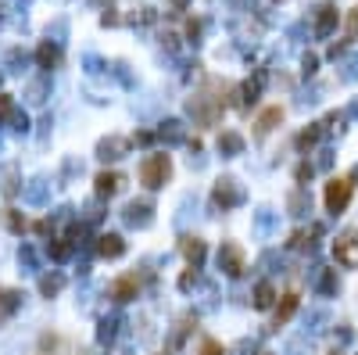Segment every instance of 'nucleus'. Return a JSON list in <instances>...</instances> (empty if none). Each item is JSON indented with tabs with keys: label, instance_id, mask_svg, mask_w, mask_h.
Masks as SVG:
<instances>
[{
	"label": "nucleus",
	"instance_id": "2eb2a0df",
	"mask_svg": "<svg viewBox=\"0 0 358 355\" xmlns=\"http://www.w3.org/2000/svg\"><path fill=\"white\" fill-rule=\"evenodd\" d=\"M219 151H222L226 158L240 155V151H244V137H240V133H233V130H226V133L219 137Z\"/></svg>",
	"mask_w": 358,
	"mask_h": 355
},
{
	"label": "nucleus",
	"instance_id": "f8f14e48",
	"mask_svg": "<svg viewBox=\"0 0 358 355\" xmlns=\"http://www.w3.org/2000/svg\"><path fill=\"white\" fill-rule=\"evenodd\" d=\"M93 191H97V198H111V194H118V191H122V176H118V173H97Z\"/></svg>",
	"mask_w": 358,
	"mask_h": 355
},
{
	"label": "nucleus",
	"instance_id": "1a4fd4ad",
	"mask_svg": "<svg viewBox=\"0 0 358 355\" xmlns=\"http://www.w3.org/2000/svg\"><path fill=\"white\" fill-rule=\"evenodd\" d=\"M283 122V108H265L262 115H258V122H255V140H265L272 130H276Z\"/></svg>",
	"mask_w": 358,
	"mask_h": 355
},
{
	"label": "nucleus",
	"instance_id": "412c9836",
	"mask_svg": "<svg viewBox=\"0 0 358 355\" xmlns=\"http://www.w3.org/2000/svg\"><path fill=\"white\" fill-rule=\"evenodd\" d=\"M61 287H65V277H57V273H54V277H44V280H39V295H44V298H54Z\"/></svg>",
	"mask_w": 358,
	"mask_h": 355
},
{
	"label": "nucleus",
	"instance_id": "39448f33",
	"mask_svg": "<svg viewBox=\"0 0 358 355\" xmlns=\"http://www.w3.org/2000/svg\"><path fill=\"white\" fill-rule=\"evenodd\" d=\"M219 269L226 277H244V252H240V244H233V241H226L222 248H219Z\"/></svg>",
	"mask_w": 358,
	"mask_h": 355
},
{
	"label": "nucleus",
	"instance_id": "ddd939ff",
	"mask_svg": "<svg viewBox=\"0 0 358 355\" xmlns=\"http://www.w3.org/2000/svg\"><path fill=\"white\" fill-rule=\"evenodd\" d=\"M179 252H183V259L190 262L194 269L204 262V241L201 237H183V244H179Z\"/></svg>",
	"mask_w": 358,
	"mask_h": 355
},
{
	"label": "nucleus",
	"instance_id": "6ab92c4d",
	"mask_svg": "<svg viewBox=\"0 0 358 355\" xmlns=\"http://www.w3.org/2000/svg\"><path fill=\"white\" fill-rule=\"evenodd\" d=\"M333 26H337V8H323L319 22H315V36H330Z\"/></svg>",
	"mask_w": 358,
	"mask_h": 355
},
{
	"label": "nucleus",
	"instance_id": "423d86ee",
	"mask_svg": "<svg viewBox=\"0 0 358 355\" xmlns=\"http://www.w3.org/2000/svg\"><path fill=\"white\" fill-rule=\"evenodd\" d=\"M97 155H100L104 162L125 158V155H129V140H125V137H108V140H100V144H97Z\"/></svg>",
	"mask_w": 358,
	"mask_h": 355
},
{
	"label": "nucleus",
	"instance_id": "6e6552de",
	"mask_svg": "<svg viewBox=\"0 0 358 355\" xmlns=\"http://www.w3.org/2000/svg\"><path fill=\"white\" fill-rule=\"evenodd\" d=\"M97 255L100 259H122L125 255V241L118 234H100L97 237Z\"/></svg>",
	"mask_w": 358,
	"mask_h": 355
},
{
	"label": "nucleus",
	"instance_id": "9b49d317",
	"mask_svg": "<svg viewBox=\"0 0 358 355\" xmlns=\"http://www.w3.org/2000/svg\"><path fill=\"white\" fill-rule=\"evenodd\" d=\"M154 212V205L151 201H129V205H125V219H129L133 226H151V216Z\"/></svg>",
	"mask_w": 358,
	"mask_h": 355
},
{
	"label": "nucleus",
	"instance_id": "7c9ffc66",
	"mask_svg": "<svg viewBox=\"0 0 358 355\" xmlns=\"http://www.w3.org/2000/svg\"><path fill=\"white\" fill-rule=\"evenodd\" d=\"M305 244H308V234H294V237H290V248H294V252H301Z\"/></svg>",
	"mask_w": 358,
	"mask_h": 355
},
{
	"label": "nucleus",
	"instance_id": "aec40b11",
	"mask_svg": "<svg viewBox=\"0 0 358 355\" xmlns=\"http://www.w3.org/2000/svg\"><path fill=\"white\" fill-rule=\"evenodd\" d=\"M319 137H323V126H308V130H301V133H298V148H301V151L315 148V144H319Z\"/></svg>",
	"mask_w": 358,
	"mask_h": 355
},
{
	"label": "nucleus",
	"instance_id": "cd10ccee",
	"mask_svg": "<svg viewBox=\"0 0 358 355\" xmlns=\"http://www.w3.org/2000/svg\"><path fill=\"white\" fill-rule=\"evenodd\" d=\"M348 40H358V8L348 15Z\"/></svg>",
	"mask_w": 358,
	"mask_h": 355
},
{
	"label": "nucleus",
	"instance_id": "393cba45",
	"mask_svg": "<svg viewBox=\"0 0 358 355\" xmlns=\"http://www.w3.org/2000/svg\"><path fill=\"white\" fill-rule=\"evenodd\" d=\"M4 223H8V230H15V234H22V230H26V219L18 216L15 208H8V212H4Z\"/></svg>",
	"mask_w": 358,
	"mask_h": 355
},
{
	"label": "nucleus",
	"instance_id": "9d476101",
	"mask_svg": "<svg viewBox=\"0 0 358 355\" xmlns=\"http://www.w3.org/2000/svg\"><path fill=\"white\" fill-rule=\"evenodd\" d=\"M108 295H111L115 302H133V298L140 295V284H136V277H118V280L108 287Z\"/></svg>",
	"mask_w": 358,
	"mask_h": 355
},
{
	"label": "nucleus",
	"instance_id": "72a5a7b5",
	"mask_svg": "<svg viewBox=\"0 0 358 355\" xmlns=\"http://www.w3.org/2000/svg\"><path fill=\"white\" fill-rule=\"evenodd\" d=\"M258 355H276V352H258Z\"/></svg>",
	"mask_w": 358,
	"mask_h": 355
},
{
	"label": "nucleus",
	"instance_id": "473e14b6",
	"mask_svg": "<svg viewBox=\"0 0 358 355\" xmlns=\"http://www.w3.org/2000/svg\"><path fill=\"white\" fill-rule=\"evenodd\" d=\"M312 176V165H298V183H305Z\"/></svg>",
	"mask_w": 358,
	"mask_h": 355
},
{
	"label": "nucleus",
	"instance_id": "0eeeda50",
	"mask_svg": "<svg viewBox=\"0 0 358 355\" xmlns=\"http://www.w3.org/2000/svg\"><path fill=\"white\" fill-rule=\"evenodd\" d=\"M298 305H301V295H298V291H290V295H283V302L276 305V312H272V327H283V323H290V320H294V312H298Z\"/></svg>",
	"mask_w": 358,
	"mask_h": 355
},
{
	"label": "nucleus",
	"instance_id": "4be33fe9",
	"mask_svg": "<svg viewBox=\"0 0 358 355\" xmlns=\"http://www.w3.org/2000/svg\"><path fill=\"white\" fill-rule=\"evenodd\" d=\"M319 295H337V269H323L319 273Z\"/></svg>",
	"mask_w": 358,
	"mask_h": 355
},
{
	"label": "nucleus",
	"instance_id": "20e7f679",
	"mask_svg": "<svg viewBox=\"0 0 358 355\" xmlns=\"http://www.w3.org/2000/svg\"><path fill=\"white\" fill-rule=\"evenodd\" d=\"M333 259L341 262L344 269H358V234H341L333 241Z\"/></svg>",
	"mask_w": 358,
	"mask_h": 355
},
{
	"label": "nucleus",
	"instance_id": "2f4dec72",
	"mask_svg": "<svg viewBox=\"0 0 358 355\" xmlns=\"http://www.w3.org/2000/svg\"><path fill=\"white\" fill-rule=\"evenodd\" d=\"M315 65H319V58H315V54H305V72H308V76L315 72Z\"/></svg>",
	"mask_w": 358,
	"mask_h": 355
},
{
	"label": "nucleus",
	"instance_id": "dca6fc26",
	"mask_svg": "<svg viewBox=\"0 0 358 355\" xmlns=\"http://www.w3.org/2000/svg\"><path fill=\"white\" fill-rule=\"evenodd\" d=\"M272 305H276V287H272L269 280H262L255 287V309H272Z\"/></svg>",
	"mask_w": 358,
	"mask_h": 355
},
{
	"label": "nucleus",
	"instance_id": "f704fd0d",
	"mask_svg": "<svg viewBox=\"0 0 358 355\" xmlns=\"http://www.w3.org/2000/svg\"><path fill=\"white\" fill-rule=\"evenodd\" d=\"M330 355H344V352H330Z\"/></svg>",
	"mask_w": 358,
	"mask_h": 355
},
{
	"label": "nucleus",
	"instance_id": "5701e85b",
	"mask_svg": "<svg viewBox=\"0 0 358 355\" xmlns=\"http://www.w3.org/2000/svg\"><path fill=\"white\" fill-rule=\"evenodd\" d=\"M57 58H61V54H57L51 44H44V47L36 51V61H39V69H54V65H57Z\"/></svg>",
	"mask_w": 358,
	"mask_h": 355
},
{
	"label": "nucleus",
	"instance_id": "a878e982",
	"mask_svg": "<svg viewBox=\"0 0 358 355\" xmlns=\"http://www.w3.org/2000/svg\"><path fill=\"white\" fill-rule=\"evenodd\" d=\"M4 119H15V101H11V94H0V122Z\"/></svg>",
	"mask_w": 358,
	"mask_h": 355
},
{
	"label": "nucleus",
	"instance_id": "b1692460",
	"mask_svg": "<svg viewBox=\"0 0 358 355\" xmlns=\"http://www.w3.org/2000/svg\"><path fill=\"white\" fill-rule=\"evenodd\" d=\"M197 355H226V348H222L215 338H204V341H201V348H197Z\"/></svg>",
	"mask_w": 358,
	"mask_h": 355
},
{
	"label": "nucleus",
	"instance_id": "f3484780",
	"mask_svg": "<svg viewBox=\"0 0 358 355\" xmlns=\"http://www.w3.org/2000/svg\"><path fill=\"white\" fill-rule=\"evenodd\" d=\"M15 309H18V295L15 291H0V327L15 316Z\"/></svg>",
	"mask_w": 358,
	"mask_h": 355
},
{
	"label": "nucleus",
	"instance_id": "7ed1b4c3",
	"mask_svg": "<svg viewBox=\"0 0 358 355\" xmlns=\"http://www.w3.org/2000/svg\"><path fill=\"white\" fill-rule=\"evenodd\" d=\"M212 201L222 208V212H229V208H237V205L244 201V191H240V183H237L233 176H222V180L215 183V191H212Z\"/></svg>",
	"mask_w": 358,
	"mask_h": 355
},
{
	"label": "nucleus",
	"instance_id": "bb28decb",
	"mask_svg": "<svg viewBox=\"0 0 358 355\" xmlns=\"http://www.w3.org/2000/svg\"><path fill=\"white\" fill-rule=\"evenodd\" d=\"M161 140H183V130H179V122H165V130H161Z\"/></svg>",
	"mask_w": 358,
	"mask_h": 355
},
{
	"label": "nucleus",
	"instance_id": "c756f323",
	"mask_svg": "<svg viewBox=\"0 0 358 355\" xmlns=\"http://www.w3.org/2000/svg\"><path fill=\"white\" fill-rule=\"evenodd\" d=\"M111 334H115V320H104V323H100V341H108Z\"/></svg>",
	"mask_w": 358,
	"mask_h": 355
},
{
	"label": "nucleus",
	"instance_id": "f03ea898",
	"mask_svg": "<svg viewBox=\"0 0 358 355\" xmlns=\"http://www.w3.org/2000/svg\"><path fill=\"white\" fill-rule=\"evenodd\" d=\"M323 201H326V212H333V216H341L344 208L351 205V180H330L326 183V191H323Z\"/></svg>",
	"mask_w": 358,
	"mask_h": 355
},
{
	"label": "nucleus",
	"instance_id": "c85d7f7f",
	"mask_svg": "<svg viewBox=\"0 0 358 355\" xmlns=\"http://www.w3.org/2000/svg\"><path fill=\"white\" fill-rule=\"evenodd\" d=\"M194 280H197V269H190V273H183V277H179V287H183V291H190V287H194Z\"/></svg>",
	"mask_w": 358,
	"mask_h": 355
},
{
	"label": "nucleus",
	"instance_id": "a211bd4d",
	"mask_svg": "<svg viewBox=\"0 0 358 355\" xmlns=\"http://www.w3.org/2000/svg\"><path fill=\"white\" fill-rule=\"evenodd\" d=\"M72 248H75V234L54 241V244H51V259H54V262H65V259L72 255Z\"/></svg>",
	"mask_w": 358,
	"mask_h": 355
},
{
	"label": "nucleus",
	"instance_id": "4468645a",
	"mask_svg": "<svg viewBox=\"0 0 358 355\" xmlns=\"http://www.w3.org/2000/svg\"><path fill=\"white\" fill-rule=\"evenodd\" d=\"M262 83H265V76H262V72H258L255 79H247V83H244V87H240V101H237L240 108H251V104L258 101V94H262Z\"/></svg>",
	"mask_w": 358,
	"mask_h": 355
},
{
	"label": "nucleus",
	"instance_id": "f257e3e1",
	"mask_svg": "<svg viewBox=\"0 0 358 355\" xmlns=\"http://www.w3.org/2000/svg\"><path fill=\"white\" fill-rule=\"evenodd\" d=\"M168 176H172V158H168L165 151H154V155H147V158L140 162V183L147 187V191H158V187H165Z\"/></svg>",
	"mask_w": 358,
	"mask_h": 355
}]
</instances>
